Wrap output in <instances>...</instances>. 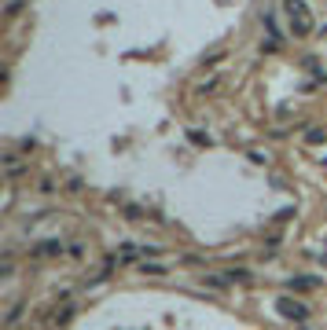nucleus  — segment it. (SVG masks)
Segmentation results:
<instances>
[{
    "mask_svg": "<svg viewBox=\"0 0 327 330\" xmlns=\"http://www.w3.org/2000/svg\"><path fill=\"white\" fill-rule=\"evenodd\" d=\"M287 15H290V22H294L298 33H309V29H313V15H309L305 0H287Z\"/></svg>",
    "mask_w": 327,
    "mask_h": 330,
    "instance_id": "f257e3e1",
    "label": "nucleus"
},
{
    "mask_svg": "<svg viewBox=\"0 0 327 330\" xmlns=\"http://www.w3.org/2000/svg\"><path fill=\"white\" fill-rule=\"evenodd\" d=\"M279 312H283V316H294V319H305V308L294 305V301H279Z\"/></svg>",
    "mask_w": 327,
    "mask_h": 330,
    "instance_id": "f03ea898",
    "label": "nucleus"
}]
</instances>
